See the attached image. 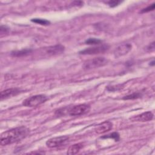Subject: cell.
Segmentation results:
<instances>
[{
	"mask_svg": "<svg viewBox=\"0 0 155 155\" xmlns=\"http://www.w3.org/2000/svg\"><path fill=\"white\" fill-rule=\"evenodd\" d=\"M29 132V130L24 126L8 130L1 134L0 138L1 145L5 146L20 141L25 138Z\"/></svg>",
	"mask_w": 155,
	"mask_h": 155,
	"instance_id": "6da1fadb",
	"label": "cell"
},
{
	"mask_svg": "<svg viewBox=\"0 0 155 155\" xmlns=\"http://www.w3.org/2000/svg\"><path fill=\"white\" fill-rule=\"evenodd\" d=\"M47 99L44 94H36L25 99L23 101L22 105L28 107H35L44 103Z\"/></svg>",
	"mask_w": 155,
	"mask_h": 155,
	"instance_id": "7a4b0ae2",
	"label": "cell"
},
{
	"mask_svg": "<svg viewBox=\"0 0 155 155\" xmlns=\"http://www.w3.org/2000/svg\"><path fill=\"white\" fill-rule=\"evenodd\" d=\"M108 59L104 57H97L85 61L83 65V68L85 70L94 69L103 67L107 64Z\"/></svg>",
	"mask_w": 155,
	"mask_h": 155,
	"instance_id": "3957f363",
	"label": "cell"
},
{
	"mask_svg": "<svg viewBox=\"0 0 155 155\" xmlns=\"http://www.w3.org/2000/svg\"><path fill=\"white\" fill-rule=\"evenodd\" d=\"M90 106L88 104H82L70 107L68 109V114L71 116H78L88 113L90 110Z\"/></svg>",
	"mask_w": 155,
	"mask_h": 155,
	"instance_id": "277c9868",
	"label": "cell"
},
{
	"mask_svg": "<svg viewBox=\"0 0 155 155\" xmlns=\"http://www.w3.org/2000/svg\"><path fill=\"white\" fill-rule=\"evenodd\" d=\"M69 139L67 136H61L52 137L46 142V145L49 148H56L64 145Z\"/></svg>",
	"mask_w": 155,
	"mask_h": 155,
	"instance_id": "5b68a950",
	"label": "cell"
},
{
	"mask_svg": "<svg viewBox=\"0 0 155 155\" xmlns=\"http://www.w3.org/2000/svg\"><path fill=\"white\" fill-rule=\"evenodd\" d=\"M109 48V46L108 45H98L94 47L85 48L83 50L79 51L80 54H99L105 52Z\"/></svg>",
	"mask_w": 155,
	"mask_h": 155,
	"instance_id": "8992f818",
	"label": "cell"
},
{
	"mask_svg": "<svg viewBox=\"0 0 155 155\" xmlns=\"http://www.w3.org/2000/svg\"><path fill=\"white\" fill-rule=\"evenodd\" d=\"M132 45L130 43H123L119 45L114 50L116 57H120L127 54L131 49Z\"/></svg>",
	"mask_w": 155,
	"mask_h": 155,
	"instance_id": "52a82bcc",
	"label": "cell"
},
{
	"mask_svg": "<svg viewBox=\"0 0 155 155\" xmlns=\"http://www.w3.org/2000/svg\"><path fill=\"white\" fill-rule=\"evenodd\" d=\"M113 128V124L110 121H104L96 126L94 128V131L97 134L105 133Z\"/></svg>",
	"mask_w": 155,
	"mask_h": 155,
	"instance_id": "ba28073f",
	"label": "cell"
},
{
	"mask_svg": "<svg viewBox=\"0 0 155 155\" xmlns=\"http://www.w3.org/2000/svg\"><path fill=\"white\" fill-rule=\"evenodd\" d=\"M21 91H22L18 88H10L6 89L1 92V95H0L1 100L12 97L14 96H16L19 94Z\"/></svg>",
	"mask_w": 155,
	"mask_h": 155,
	"instance_id": "9c48e42d",
	"label": "cell"
},
{
	"mask_svg": "<svg viewBox=\"0 0 155 155\" xmlns=\"http://www.w3.org/2000/svg\"><path fill=\"white\" fill-rule=\"evenodd\" d=\"M65 47L62 45H55L50 46L45 49V53L50 56H54L62 53L64 51Z\"/></svg>",
	"mask_w": 155,
	"mask_h": 155,
	"instance_id": "30bf717a",
	"label": "cell"
},
{
	"mask_svg": "<svg viewBox=\"0 0 155 155\" xmlns=\"http://www.w3.org/2000/svg\"><path fill=\"white\" fill-rule=\"evenodd\" d=\"M153 118V114L151 111H146L142 113L139 115L133 116L130 118L132 121L137 122H147L152 120Z\"/></svg>",
	"mask_w": 155,
	"mask_h": 155,
	"instance_id": "8fae6325",
	"label": "cell"
},
{
	"mask_svg": "<svg viewBox=\"0 0 155 155\" xmlns=\"http://www.w3.org/2000/svg\"><path fill=\"white\" fill-rule=\"evenodd\" d=\"M83 147H84V145L82 143H78L73 144L68 148L67 153L70 155L76 154L81 150V149L83 148Z\"/></svg>",
	"mask_w": 155,
	"mask_h": 155,
	"instance_id": "7c38bea8",
	"label": "cell"
},
{
	"mask_svg": "<svg viewBox=\"0 0 155 155\" xmlns=\"http://www.w3.org/2000/svg\"><path fill=\"white\" fill-rule=\"evenodd\" d=\"M32 51L31 49L25 48L20 50H15L11 52V55L13 57H23L28 55Z\"/></svg>",
	"mask_w": 155,
	"mask_h": 155,
	"instance_id": "4fadbf2b",
	"label": "cell"
},
{
	"mask_svg": "<svg viewBox=\"0 0 155 155\" xmlns=\"http://www.w3.org/2000/svg\"><path fill=\"white\" fill-rule=\"evenodd\" d=\"M101 138H102V139L110 138V139H114L115 141H119V139H120V135H119V134L118 133L114 132V133H112L111 134H107V135H105V136L101 137Z\"/></svg>",
	"mask_w": 155,
	"mask_h": 155,
	"instance_id": "5bb4252c",
	"label": "cell"
},
{
	"mask_svg": "<svg viewBox=\"0 0 155 155\" xmlns=\"http://www.w3.org/2000/svg\"><path fill=\"white\" fill-rule=\"evenodd\" d=\"M31 21L36 24H39L41 25H49L50 24V21H48L47 19H40V18H33L31 19Z\"/></svg>",
	"mask_w": 155,
	"mask_h": 155,
	"instance_id": "9a60e30c",
	"label": "cell"
},
{
	"mask_svg": "<svg viewBox=\"0 0 155 155\" xmlns=\"http://www.w3.org/2000/svg\"><path fill=\"white\" fill-rule=\"evenodd\" d=\"M142 96V94L139 92H135L132 94H128L127 96H125L123 97V99L124 100H128V99H135L137 98L140 97Z\"/></svg>",
	"mask_w": 155,
	"mask_h": 155,
	"instance_id": "2e32d148",
	"label": "cell"
},
{
	"mask_svg": "<svg viewBox=\"0 0 155 155\" xmlns=\"http://www.w3.org/2000/svg\"><path fill=\"white\" fill-rule=\"evenodd\" d=\"M101 42H102L101 40H100L99 39H96V38H89V39H87L85 42V43L86 44H88V45L99 44Z\"/></svg>",
	"mask_w": 155,
	"mask_h": 155,
	"instance_id": "e0dca14e",
	"label": "cell"
},
{
	"mask_svg": "<svg viewBox=\"0 0 155 155\" xmlns=\"http://www.w3.org/2000/svg\"><path fill=\"white\" fill-rule=\"evenodd\" d=\"M10 30V28L6 26V25H1V28H0V34H1V36H2L3 35H5L6 34H7L8 33Z\"/></svg>",
	"mask_w": 155,
	"mask_h": 155,
	"instance_id": "ac0fdd59",
	"label": "cell"
},
{
	"mask_svg": "<svg viewBox=\"0 0 155 155\" xmlns=\"http://www.w3.org/2000/svg\"><path fill=\"white\" fill-rule=\"evenodd\" d=\"M154 7H155V4L153 3L151 5L148 6L147 7H146L145 8H143L141 10L140 13H147V12H150V11H153L154 9Z\"/></svg>",
	"mask_w": 155,
	"mask_h": 155,
	"instance_id": "d6986e66",
	"label": "cell"
},
{
	"mask_svg": "<svg viewBox=\"0 0 155 155\" xmlns=\"http://www.w3.org/2000/svg\"><path fill=\"white\" fill-rule=\"evenodd\" d=\"M120 3H121L120 1H118V0H113V1H108V4L110 5V7H114L117 5H118Z\"/></svg>",
	"mask_w": 155,
	"mask_h": 155,
	"instance_id": "ffe728a7",
	"label": "cell"
},
{
	"mask_svg": "<svg viewBox=\"0 0 155 155\" xmlns=\"http://www.w3.org/2000/svg\"><path fill=\"white\" fill-rule=\"evenodd\" d=\"M154 48H155V46H154V42H153L151 44H150L148 47H147V50L148 51H154Z\"/></svg>",
	"mask_w": 155,
	"mask_h": 155,
	"instance_id": "44dd1931",
	"label": "cell"
}]
</instances>
